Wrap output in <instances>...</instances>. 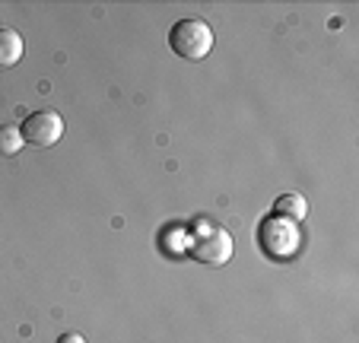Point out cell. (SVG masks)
Wrapping results in <instances>:
<instances>
[{"mask_svg": "<svg viewBox=\"0 0 359 343\" xmlns=\"http://www.w3.org/2000/svg\"><path fill=\"white\" fill-rule=\"evenodd\" d=\"M169 45L184 61H203L213 48V29L203 20H182L172 26Z\"/></svg>", "mask_w": 359, "mask_h": 343, "instance_id": "6da1fadb", "label": "cell"}, {"mask_svg": "<svg viewBox=\"0 0 359 343\" xmlns=\"http://www.w3.org/2000/svg\"><path fill=\"white\" fill-rule=\"evenodd\" d=\"M258 236H261V248L271 257H277V261L296 255V248H299V229H296V222L286 220V216H271V220H264L258 229Z\"/></svg>", "mask_w": 359, "mask_h": 343, "instance_id": "7a4b0ae2", "label": "cell"}, {"mask_svg": "<svg viewBox=\"0 0 359 343\" xmlns=\"http://www.w3.org/2000/svg\"><path fill=\"white\" fill-rule=\"evenodd\" d=\"M64 137V121L57 112H35L22 124V140L32 147H55Z\"/></svg>", "mask_w": 359, "mask_h": 343, "instance_id": "3957f363", "label": "cell"}, {"mask_svg": "<svg viewBox=\"0 0 359 343\" xmlns=\"http://www.w3.org/2000/svg\"><path fill=\"white\" fill-rule=\"evenodd\" d=\"M191 255H194V261L207 264V267H223L232 257V236L226 229H210L207 236H201L191 245Z\"/></svg>", "mask_w": 359, "mask_h": 343, "instance_id": "277c9868", "label": "cell"}, {"mask_svg": "<svg viewBox=\"0 0 359 343\" xmlns=\"http://www.w3.org/2000/svg\"><path fill=\"white\" fill-rule=\"evenodd\" d=\"M22 58V39L16 29H0V67H16Z\"/></svg>", "mask_w": 359, "mask_h": 343, "instance_id": "5b68a950", "label": "cell"}, {"mask_svg": "<svg viewBox=\"0 0 359 343\" xmlns=\"http://www.w3.org/2000/svg\"><path fill=\"white\" fill-rule=\"evenodd\" d=\"M273 210H277V216H286V220L299 222L309 216V203H305L302 194H283L277 197V203H273Z\"/></svg>", "mask_w": 359, "mask_h": 343, "instance_id": "8992f818", "label": "cell"}, {"mask_svg": "<svg viewBox=\"0 0 359 343\" xmlns=\"http://www.w3.org/2000/svg\"><path fill=\"white\" fill-rule=\"evenodd\" d=\"M22 147H26L22 130L13 128V124H4V128H0V156H16Z\"/></svg>", "mask_w": 359, "mask_h": 343, "instance_id": "52a82bcc", "label": "cell"}, {"mask_svg": "<svg viewBox=\"0 0 359 343\" xmlns=\"http://www.w3.org/2000/svg\"><path fill=\"white\" fill-rule=\"evenodd\" d=\"M57 343H86V340H83L80 334H61L57 337Z\"/></svg>", "mask_w": 359, "mask_h": 343, "instance_id": "ba28073f", "label": "cell"}]
</instances>
